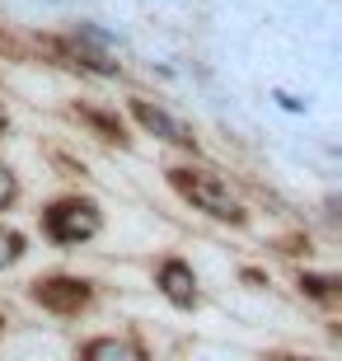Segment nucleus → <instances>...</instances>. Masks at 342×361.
<instances>
[{"label": "nucleus", "instance_id": "nucleus-7", "mask_svg": "<svg viewBox=\"0 0 342 361\" xmlns=\"http://www.w3.org/2000/svg\"><path fill=\"white\" fill-rule=\"evenodd\" d=\"M19 254H24V240H19L14 230H5V226H0V272L10 268V263H14Z\"/></svg>", "mask_w": 342, "mask_h": 361}, {"label": "nucleus", "instance_id": "nucleus-8", "mask_svg": "<svg viewBox=\"0 0 342 361\" xmlns=\"http://www.w3.org/2000/svg\"><path fill=\"white\" fill-rule=\"evenodd\" d=\"M19 197V183H14V174H10V164L0 160V212L10 207V202Z\"/></svg>", "mask_w": 342, "mask_h": 361}, {"label": "nucleus", "instance_id": "nucleus-3", "mask_svg": "<svg viewBox=\"0 0 342 361\" xmlns=\"http://www.w3.org/2000/svg\"><path fill=\"white\" fill-rule=\"evenodd\" d=\"M33 300H38L42 310H56V314H75V310L90 305V281H75V277L33 281Z\"/></svg>", "mask_w": 342, "mask_h": 361}, {"label": "nucleus", "instance_id": "nucleus-1", "mask_svg": "<svg viewBox=\"0 0 342 361\" xmlns=\"http://www.w3.org/2000/svg\"><path fill=\"white\" fill-rule=\"evenodd\" d=\"M169 178H173V188H178L197 212L216 216V221H235V226L244 221V207H239L235 192H230L216 174H207V169H173Z\"/></svg>", "mask_w": 342, "mask_h": 361}, {"label": "nucleus", "instance_id": "nucleus-10", "mask_svg": "<svg viewBox=\"0 0 342 361\" xmlns=\"http://www.w3.org/2000/svg\"><path fill=\"white\" fill-rule=\"evenodd\" d=\"M0 122H5V118H0Z\"/></svg>", "mask_w": 342, "mask_h": 361}, {"label": "nucleus", "instance_id": "nucleus-6", "mask_svg": "<svg viewBox=\"0 0 342 361\" xmlns=\"http://www.w3.org/2000/svg\"><path fill=\"white\" fill-rule=\"evenodd\" d=\"M80 361H145V352L132 338H94L80 348Z\"/></svg>", "mask_w": 342, "mask_h": 361}, {"label": "nucleus", "instance_id": "nucleus-4", "mask_svg": "<svg viewBox=\"0 0 342 361\" xmlns=\"http://www.w3.org/2000/svg\"><path fill=\"white\" fill-rule=\"evenodd\" d=\"M159 291L169 295L178 310L197 305V277H193V268H188L183 258H164L159 263Z\"/></svg>", "mask_w": 342, "mask_h": 361}, {"label": "nucleus", "instance_id": "nucleus-2", "mask_svg": "<svg viewBox=\"0 0 342 361\" xmlns=\"http://www.w3.org/2000/svg\"><path fill=\"white\" fill-rule=\"evenodd\" d=\"M104 226V216L90 197H61L42 212V230L52 235L56 244H80V240H94Z\"/></svg>", "mask_w": 342, "mask_h": 361}, {"label": "nucleus", "instance_id": "nucleus-5", "mask_svg": "<svg viewBox=\"0 0 342 361\" xmlns=\"http://www.w3.org/2000/svg\"><path fill=\"white\" fill-rule=\"evenodd\" d=\"M136 113V122H141L145 132H155V136H164V141H173V146H193V132H188L178 118H169L164 108H150V104H136L132 108Z\"/></svg>", "mask_w": 342, "mask_h": 361}, {"label": "nucleus", "instance_id": "nucleus-9", "mask_svg": "<svg viewBox=\"0 0 342 361\" xmlns=\"http://www.w3.org/2000/svg\"><path fill=\"white\" fill-rule=\"evenodd\" d=\"M85 122H94V127H99V132H104L108 141H122V122L104 118V113H85Z\"/></svg>", "mask_w": 342, "mask_h": 361}]
</instances>
